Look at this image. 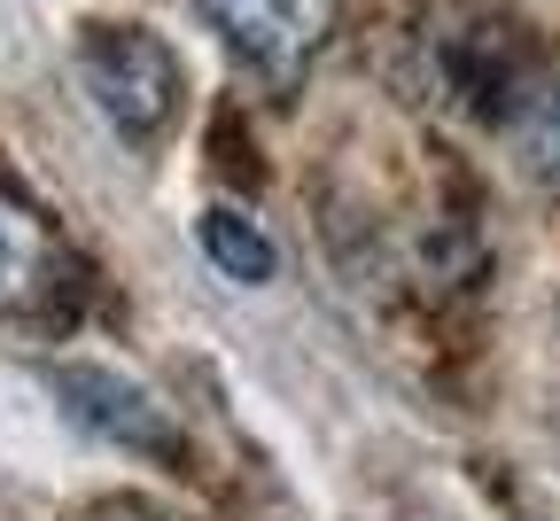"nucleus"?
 <instances>
[{"label": "nucleus", "instance_id": "1", "mask_svg": "<svg viewBox=\"0 0 560 521\" xmlns=\"http://www.w3.org/2000/svg\"><path fill=\"white\" fill-rule=\"evenodd\" d=\"M79 86L125 140H156L179 109V55L140 24H94L79 39Z\"/></svg>", "mask_w": 560, "mask_h": 521}, {"label": "nucleus", "instance_id": "2", "mask_svg": "<svg viewBox=\"0 0 560 521\" xmlns=\"http://www.w3.org/2000/svg\"><path fill=\"white\" fill-rule=\"evenodd\" d=\"M195 9L265 79H296L335 32V0H195Z\"/></svg>", "mask_w": 560, "mask_h": 521}, {"label": "nucleus", "instance_id": "3", "mask_svg": "<svg viewBox=\"0 0 560 521\" xmlns=\"http://www.w3.org/2000/svg\"><path fill=\"white\" fill-rule=\"evenodd\" d=\"M55 397H62V413L86 436L117 443V452H156V460L179 452V428L164 420V405L140 382L109 374V366H55Z\"/></svg>", "mask_w": 560, "mask_h": 521}, {"label": "nucleus", "instance_id": "4", "mask_svg": "<svg viewBox=\"0 0 560 521\" xmlns=\"http://www.w3.org/2000/svg\"><path fill=\"white\" fill-rule=\"evenodd\" d=\"M47 280H55V242L39 227V210L16 202V195H0V320L32 312L47 296Z\"/></svg>", "mask_w": 560, "mask_h": 521}, {"label": "nucleus", "instance_id": "5", "mask_svg": "<svg viewBox=\"0 0 560 521\" xmlns=\"http://www.w3.org/2000/svg\"><path fill=\"white\" fill-rule=\"evenodd\" d=\"M195 242H202L210 265H219L226 280H242V288H265V280L280 273V250L265 242V227H257V218H242V210H202V218H195Z\"/></svg>", "mask_w": 560, "mask_h": 521}, {"label": "nucleus", "instance_id": "6", "mask_svg": "<svg viewBox=\"0 0 560 521\" xmlns=\"http://www.w3.org/2000/svg\"><path fill=\"white\" fill-rule=\"evenodd\" d=\"M506 140H514V164H522L537 187L560 195V70H552V79H537V86L514 102Z\"/></svg>", "mask_w": 560, "mask_h": 521}, {"label": "nucleus", "instance_id": "7", "mask_svg": "<svg viewBox=\"0 0 560 521\" xmlns=\"http://www.w3.org/2000/svg\"><path fill=\"white\" fill-rule=\"evenodd\" d=\"M109 521H164V513H140V506H125V513H109Z\"/></svg>", "mask_w": 560, "mask_h": 521}]
</instances>
